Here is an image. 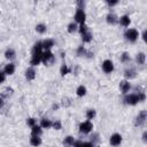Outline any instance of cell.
Returning <instances> with one entry per match:
<instances>
[{"label": "cell", "mask_w": 147, "mask_h": 147, "mask_svg": "<svg viewBox=\"0 0 147 147\" xmlns=\"http://www.w3.org/2000/svg\"><path fill=\"white\" fill-rule=\"evenodd\" d=\"M123 37L124 39L127 41V42H131V44H134L138 41V39L140 38V32L138 29L136 28H127L125 29L124 33H123Z\"/></svg>", "instance_id": "1"}, {"label": "cell", "mask_w": 147, "mask_h": 147, "mask_svg": "<svg viewBox=\"0 0 147 147\" xmlns=\"http://www.w3.org/2000/svg\"><path fill=\"white\" fill-rule=\"evenodd\" d=\"M123 101L125 105L133 107V106H137L138 103H140V98H139V94L137 92H130V93L124 95Z\"/></svg>", "instance_id": "2"}, {"label": "cell", "mask_w": 147, "mask_h": 147, "mask_svg": "<svg viewBox=\"0 0 147 147\" xmlns=\"http://www.w3.org/2000/svg\"><path fill=\"white\" fill-rule=\"evenodd\" d=\"M78 131H79V133H82V134L88 136L91 132L94 131V124H93V122L86 121V119L83 121V122H80L79 125H78Z\"/></svg>", "instance_id": "3"}, {"label": "cell", "mask_w": 147, "mask_h": 147, "mask_svg": "<svg viewBox=\"0 0 147 147\" xmlns=\"http://www.w3.org/2000/svg\"><path fill=\"white\" fill-rule=\"evenodd\" d=\"M86 18H87V15H86L85 9L76 7V10H75V14H74V22L77 23L78 25H80V24L86 23Z\"/></svg>", "instance_id": "4"}, {"label": "cell", "mask_w": 147, "mask_h": 147, "mask_svg": "<svg viewBox=\"0 0 147 147\" xmlns=\"http://www.w3.org/2000/svg\"><path fill=\"white\" fill-rule=\"evenodd\" d=\"M55 55L52 51H44L41 54V63L46 67H51L55 63Z\"/></svg>", "instance_id": "5"}, {"label": "cell", "mask_w": 147, "mask_h": 147, "mask_svg": "<svg viewBox=\"0 0 147 147\" xmlns=\"http://www.w3.org/2000/svg\"><path fill=\"white\" fill-rule=\"evenodd\" d=\"M101 70L103 71V74L106 75H111L115 70V64L113 62V60L110 59H105L101 63Z\"/></svg>", "instance_id": "6"}, {"label": "cell", "mask_w": 147, "mask_h": 147, "mask_svg": "<svg viewBox=\"0 0 147 147\" xmlns=\"http://www.w3.org/2000/svg\"><path fill=\"white\" fill-rule=\"evenodd\" d=\"M146 119H147V111H146V110H140V111L138 113V115L134 117L133 124H134V126H137V127H141V126L145 125Z\"/></svg>", "instance_id": "7"}, {"label": "cell", "mask_w": 147, "mask_h": 147, "mask_svg": "<svg viewBox=\"0 0 147 147\" xmlns=\"http://www.w3.org/2000/svg\"><path fill=\"white\" fill-rule=\"evenodd\" d=\"M123 142V136L118 132H114L109 137V145L111 147H119Z\"/></svg>", "instance_id": "8"}, {"label": "cell", "mask_w": 147, "mask_h": 147, "mask_svg": "<svg viewBox=\"0 0 147 147\" xmlns=\"http://www.w3.org/2000/svg\"><path fill=\"white\" fill-rule=\"evenodd\" d=\"M118 88H119V92H121L123 95H125V94H127V93L131 92L132 85H131V83H130L129 80L122 79V80L119 82V84H118Z\"/></svg>", "instance_id": "9"}, {"label": "cell", "mask_w": 147, "mask_h": 147, "mask_svg": "<svg viewBox=\"0 0 147 147\" xmlns=\"http://www.w3.org/2000/svg\"><path fill=\"white\" fill-rule=\"evenodd\" d=\"M137 74H138V72H137V70H136L134 67H127V68L124 69V72H123L124 79L131 82L132 79H134V78L137 77Z\"/></svg>", "instance_id": "10"}, {"label": "cell", "mask_w": 147, "mask_h": 147, "mask_svg": "<svg viewBox=\"0 0 147 147\" xmlns=\"http://www.w3.org/2000/svg\"><path fill=\"white\" fill-rule=\"evenodd\" d=\"M24 77H25V79H26L28 82L34 80L36 77H37V70H36V68L29 65V67L25 69V71H24Z\"/></svg>", "instance_id": "11"}, {"label": "cell", "mask_w": 147, "mask_h": 147, "mask_svg": "<svg viewBox=\"0 0 147 147\" xmlns=\"http://www.w3.org/2000/svg\"><path fill=\"white\" fill-rule=\"evenodd\" d=\"M118 24L122 26V28H130L131 25V17L129 14H123L121 16H118Z\"/></svg>", "instance_id": "12"}, {"label": "cell", "mask_w": 147, "mask_h": 147, "mask_svg": "<svg viewBox=\"0 0 147 147\" xmlns=\"http://www.w3.org/2000/svg\"><path fill=\"white\" fill-rule=\"evenodd\" d=\"M106 22H107L108 25H111V26L118 25V16H117L115 13H110V11H109V13L106 15Z\"/></svg>", "instance_id": "13"}, {"label": "cell", "mask_w": 147, "mask_h": 147, "mask_svg": "<svg viewBox=\"0 0 147 147\" xmlns=\"http://www.w3.org/2000/svg\"><path fill=\"white\" fill-rule=\"evenodd\" d=\"M16 51H15V48H13V47H8L6 51H5V53H3V56H5V59L8 61V62H13L15 59H16Z\"/></svg>", "instance_id": "14"}, {"label": "cell", "mask_w": 147, "mask_h": 147, "mask_svg": "<svg viewBox=\"0 0 147 147\" xmlns=\"http://www.w3.org/2000/svg\"><path fill=\"white\" fill-rule=\"evenodd\" d=\"M2 71L5 72L6 76H13V75L15 74V71H16V65H15V63H14V62H8L7 64H5Z\"/></svg>", "instance_id": "15"}, {"label": "cell", "mask_w": 147, "mask_h": 147, "mask_svg": "<svg viewBox=\"0 0 147 147\" xmlns=\"http://www.w3.org/2000/svg\"><path fill=\"white\" fill-rule=\"evenodd\" d=\"M41 45L44 51H52V48L55 46V41L53 38H45L41 40Z\"/></svg>", "instance_id": "16"}, {"label": "cell", "mask_w": 147, "mask_h": 147, "mask_svg": "<svg viewBox=\"0 0 147 147\" xmlns=\"http://www.w3.org/2000/svg\"><path fill=\"white\" fill-rule=\"evenodd\" d=\"M44 52L42 49V45H41V40L37 41L33 44V46L31 47V55H41Z\"/></svg>", "instance_id": "17"}, {"label": "cell", "mask_w": 147, "mask_h": 147, "mask_svg": "<svg viewBox=\"0 0 147 147\" xmlns=\"http://www.w3.org/2000/svg\"><path fill=\"white\" fill-rule=\"evenodd\" d=\"M134 62L137 65H145L146 63V53L145 52H138L134 56Z\"/></svg>", "instance_id": "18"}, {"label": "cell", "mask_w": 147, "mask_h": 147, "mask_svg": "<svg viewBox=\"0 0 147 147\" xmlns=\"http://www.w3.org/2000/svg\"><path fill=\"white\" fill-rule=\"evenodd\" d=\"M40 126H41V129L42 130H48V129H52V124H53V121L52 119H49L48 117H41L40 119H39V123H38Z\"/></svg>", "instance_id": "19"}, {"label": "cell", "mask_w": 147, "mask_h": 147, "mask_svg": "<svg viewBox=\"0 0 147 147\" xmlns=\"http://www.w3.org/2000/svg\"><path fill=\"white\" fill-rule=\"evenodd\" d=\"M29 144H30V146H32V147H39V146L42 145V139H41V137L30 136Z\"/></svg>", "instance_id": "20"}, {"label": "cell", "mask_w": 147, "mask_h": 147, "mask_svg": "<svg viewBox=\"0 0 147 147\" xmlns=\"http://www.w3.org/2000/svg\"><path fill=\"white\" fill-rule=\"evenodd\" d=\"M119 61H121V63H123V64H129V63L132 61L131 54H130L129 52H123V53H121V55H119Z\"/></svg>", "instance_id": "21"}, {"label": "cell", "mask_w": 147, "mask_h": 147, "mask_svg": "<svg viewBox=\"0 0 147 147\" xmlns=\"http://www.w3.org/2000/svg\"><path fill=\"white\" fill-rule=\"evenodd\" d=\"M87 52H88V49H87L84 45H79V46L76 48V55H77L78 57H86Z\"/></svg>", "instance_id": "22"}, {"label": "cell", "mask_w": 147, "mask_h": 147, "mask_svg": "<svg viewBox=\"0 0 147 147\" xmlns=\"http://www.w3.org/2000/svg\"><path fill=\"white\" fill-rule=\"evenodd\" d=\"M34 30L38 34H45L47 32V25L45 23H37L34 25Z\"/></svg>", "instance_id": "23"}, {"label": "cell", "mask_w": 147, "mask_h": 147, "mask_svg": "<svg viewBox=\"0 0 147 147\" xmlns=\"http://www.w3.org/2000/svg\"><path fill=\"white\" fill-rule=\"evenodd\" d=\"M86 94H87V87L85 85H83V84L82 85H78L77 88H76V95L78 98H83Z\"/></svg>", "instance_id": "24"}, {"label": "cell", "mask_w": 147, "mask_h": 147, "mask_svg": "<svg viewBox=\"0 0 147 147\" xmlns=\"http://www.w3.org/2000/svg\"><path fill=\"white\" fill-rule=\"evenodd\" d=\"M95 117H96V110L94 108H88L85 111V118H86V121H91L92 122Z\"/></svg>", "instance_id": "25"}, {"label": "cell", "mask_w": 147, "mask_h": 147, "mask_svg": "<svg viewBox=\"0 0 147 147\" xmlns=\"http://www.w3.org/2000/svg\"><path fill=\"white\" fill-rule=\"evenodd\" d=\"M74 141H75V137L74 136H65L62 140V145L63 147H72L74 145Z\"/></svg>", "instance_id": "26"}, {"label": "cell", "mask_w": 147, "mask_h": 147, "mask_svg": "<svg viewBox=\"0 0 147 147\" xmlns=\"http://www.w3.org/2000/svg\"><path fill=\"white\" fill-rule=\"evenodd\" d=\"M80 38H82L83 44H90V42H92V40H93V33H92L91 30H90V31L85 32L84 34H82Z\"/></svg>", "instance_id": "27"}, {"label": "cell", "mask_w": 147, "mask_h": 147, "mask_svg": "<svg viewBox=\"0 0 147 147\" xmlns=\"http://www.w3.org/2000/svg\"><path fill=\"white\" fill-rule=\"evenodd\" d=\"M70 71H71V69H70V67H69L67 63H64V62H63V63L60 65L59 72H60V75H61V77L67 76L68 74H70Z\"/></svg>", "instance_id": "28"}, {"label": "cell", "mask_w": 147, "mask_h": 147, "mask_svg": "<svg viewBox=\"0 0 147 147\" xmlns=\"http://www.w3.org/2000/svg\"><path fill=\"white\" fill-rule=\"evenodd\" d=\"M30 130H31V136H37V137H41L42 132H44V130L41 129V126L39 124H36L34 126L30 127Z\"/></svg>", "instance_id": "29"}, {"label": "cell", "mask_w": 147, "mask_h": 147, "mask_svg": "<svg viewBox=\"0 0 147 147\" xmlns=\"http://www.w3.org/2000/svg\"><path fill=\"white\" fill-rule=\"evenodd\" d=\"M77 31H78V24H77V23H75L74 21H71L70 23H68V25H67V32H68V33L74 34V33H76Z\"/></svg>", "instance_id": "30"}, {"label": "cell", "mask_w": 147, "mask_h": 147, "mask_svg": "<svg viewBox=\"0 0 147 147\" xmlns=\"http://www.w3.org/2000/svg\"><path fill=\"white\" fill-rule=\"evenodd\" d=\"M41 63V55H31L30 57V65L31 67H38Z\"/></svg>", "instance_id": "31"}, {"label": "cell", "mask_w": 147, "mask_h": 147, "mask_svg": "<svg viewBox=\"0 0 147 147\" xmlns=\"http://www.w3.org/2000/svg\"><path fill=\"white\" fill-rule=\"evenodd\" d=\"M88 136H90V140L88 141H91L93 145H99V142H100V134H99V132L93 131Z\"/></svg>", "instance_id": "32"}, {"label": "cell", "mask_w": 147, "mask_h": 147, "mask_svg": "<svg viewBox=\"0 0 147 147\" xmlns=\"http://www.w3.org/2000/svg\"><path fill=\"white\" fill-rule=\"evenodd\" d=\"M62 127H63V124H62V122H61L60 119L53 121V124H52V129H53V130L60 131V130H62Z\"/></svg>", "instance_id": "33"}, {"label": "cell", "mask_w": 147, "mask_h": 147, "mask_svg": "<svg viewBox=\"0 0 147 147\" xmlns=\"http://www.w3.org/2000/svg\"><path fill=\"white\" fill-rule=\"evenodd\" d=\"M87 31H90V28H88V25L86 24V23H84V24H80V25H78V33L82 36V34H84L85 32H87Z\"/></svg>", "instance_id": "34"}, {"label": "cell", "mask_w": 147, "mask_h": 147, "mask_svg": "<svg viewBox=\"0 0 147 147\" xmlns=\"http://www.w3.org/2000/svg\"><path fill=\"white\" fill-rule=\"evenodd\" d=\"M25 122H26V125H28L29 127H32V126H34L36 124H38V119H37L36 117H28Z\"/></svg>", "instance_id": "35"}, {"label": "cell", "mask_w": 147, "mask_h": 147, "mask_svg": "<svg viewBox=\"0 0 147 147\" xmlns=\"http://www.w3.org/2000/svg\"><path fill=\"white\" fill-rule=\"evenodd\" d=\"M118 3H119V1H118V0H106V5H107L109 8L116 7Z\"/></svg>", "instance_id": "36"}, {"label": "cell", "mask_w": 147, "mask_h": 147, "mask_svg": "<svg viewBox=\"0 0 147 147\" xmlns=\"http://www.w3.org/2000/svg\"><path fill=\"white\" fill-rule=\"evenodd\" d=\"M95 146L96 145H93L91 141H83L80 145V147H95Z\"/></svg>", "instance_id": "37"}, {"label": "cell", "mask_w": 147, "mask_h": 147, "mask_svg": "<svg viewBox=\"0 0 147 147\" xmlns=\"http://www.w3.org/2000/svg\"><path fill=\"white\" fill-rule=\"evenodd\" d=\"M6 78H7V76L5 75V72L2 70H0V85L6 82Z\"/></svg>", "instance_id": "38"}, {"label": "cell", "mask_w": 147, "mask_h": 147, "mask_svg": "<svg viewBox=\"0 0 147 147\" xmlns=\"http://www.w3.org/2000/svg\"><path fill=\"white\" fill-rule=\"evenodd\" d=\"M141 140H142V142H144V144H147V130H144V131H142Z\"/></svg>", "instance_id": "39"}, {"label": "cell", "mask_w": 147, "mask_h": 147, "mask_svg": "<svg viewBox=\"0 0 147 147\" xmlns=\"http://www.w3.org/2000/svg\"><path fill=\"white\" fill-rule=\"evenodd\" d=\"M76 7H78V8H84V9H85V1L78 0V1L76 2Z\"/></svg>", "instance_id": "40"}, {"label": "cell", "mask_w": 147, "mask_h": 147, "mask_svg": "<svg viewBox=\"0 0 147 147\" xmlns=\"http://www.w3.org/2000/svg\"><path fill=\"white\" fill-rule=\"evenodd\" d=\"M146 37H147V29H144L142 32L140 33V38L144 40V42H146Z\"/></svg>", "instance_id": "41"}, {"label": "cell", "mask_w": 147, "mask_h": 147, "mask_svg": "<svg viewBox=\"0 0 147 147\" xmlns=\"http://www.w3.org/2000/svg\"><path fill=\"white\" fill-rule=\"evenodd\" d=\"M82 142H83V140H82V139H75V141H74V145H72V147H80Z\"/></svg>", "instance_id": "42"}, {"label": "cell", "mask_w": 147, "mask_h": 147, "mask_svg": "<svg viewBox=\"0 0 147 147\" xmlns=\"http://www.w3.org/2000/svg\"><path fill=\"white\" fill-rule=\"evenodd\" d=\"M3 105H5V100H3V98L0 96V109L3 107Z\"/></svg>", "instance_id": "43"}, {"label": "cell", "mask_w": 147, "mask_h": 147, "mask_svg": "<svg viewBox=\"0 0 147 147\" xmlns=\"http://www.w3.org/2000/svg\"><path fill=\"white\" fill-rule=\"evenodd\" d=\"M59 108V105H53V109H57Z\"/></svg>", "instance_id": "44"}]
</instances>
